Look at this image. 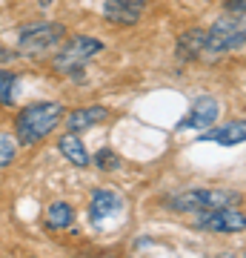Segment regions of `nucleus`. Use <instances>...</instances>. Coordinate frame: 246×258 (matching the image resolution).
<instances>
[{"label": "nucleus", "mask_w": 246, "mask_h": 258, "mask_svg": "<svg viewBox=\"0 0 246 258\" xmlns=\"http://www.w3.org/2000/svg\"><path fill=\"white\" fill-rule=\"evenodd\" d=\"M63 120V106L57 101H40L32 103L26 109L18 112L15 118V132H18V141L23 147H32L37 141H43L52 129Z\"/></svg>", "instance_id": "obj_1"}, {"label": "nucleus", "mask_w": 246, "mask_h": 258, "mask_svg": "<svg viewBox=\"0 0 246 258\" xmlns=\"http://www.w3.org/2000/svg\"><path fill=\"white\" fill-rule=\"evenodd\" d=\"M103 49V43L98 37H86V35H74L69 43H66L55 57H52V66L57 72L72 75V78H80V69L89 63L92 57Z\"/></svg>", "instance_id": "obj_2"}, {"label": "nucleus", "mask_w": 246, "mask_h": 258, "mask_svg": "<svg viewBox=\"0 0 246 258\" xmlns=\"http://www.w3.org/2000/svg\"><path fill=\"white\" fill-rule=\"evenodd\" d=\"M237 201V192L232 189H186L169 198V207L178 212H209L220 207H232Z\"/></svg>", "instance_id": "obj_3"}, {"label": "nucleus", "mask_w": 246, "mask_h": 258, "mask_svg": "<svg viewBox=\"0 0 246 258\" xmlns=\"http://www.w3.org/2000/svg\"><path fill=\"white\" fill-rule=\"evenodd\" d=\"M63 35H66L63 23H32L20 32L18 49L26 57H40L46 52H55L57 43L63 40Z\"/></svg>", "instance_id": "obj_4"}, {"label": "nucleus", "mask_w": 246, "mask_h": 258, "mask_svg": "<svg viewBox=\"0 0 246 258\" xmlns=\"http://www.w3.org/2000/svg\"><path fill=\"white\" fill-rule=\"evenodd\" d=\"M243 18H220L206 29V43H203V55H226L243 46Z\"/></svg>", "instance_id": "obj_5"}, {"label": "nucleus", "mask_w": 246, "mask_h": 258, "mask_svg": "<svg viewBox=\"0 0 246 258\" xmlns=\"http://www.w3.org/2000/svg\"><path fill=\"white\" fill-rule=\"evenodd\" d=\"M198 227L201 230H212V232H243L246 218L243 212L235 207H220V210H209V212H198Z\"/></svg>", "instance_id": "obj_6"}, {"label": "nucleus", "mask_w": 246, "mask_h": 258, "mask_svg": "<svg viewBox=\"0 0 246 258\" xmlns=\"http://www.w3.org/2000/svg\"><path fill=\"white\" fill-rule=\"evenodd\" d=\"M220 115V103L212 95H201L195 98V103L189 106V112L183 115V120L178 123V129H209Z\"/></svg>", "instance_id": "obj_7"}, {"label": "nucleus", "mask_w": 246, "mask_h": 258, "mask_svg": "<svg viewBox=\"0 0 246 258\" xmlns=\"http://www.w3.org/2000/svg\"><path fill=\"white\" fill-rule=\"evenodd\" d=\"M123 212V198L112 189H95L92 192V204H89V221L95 227H101L106 218L120 215Z\"/></svg>", "instance_id": "obj_8"}, {"label": "nucleus", "mask_w": 246, "mask_h": 258, "mask_svg": "<svg viewBox=\"0 0 246 258\" xmlns=\"http://www.w3.org/2000/svg\"><path fill=\"white\" fill-rule=\"evenodd\" d=\"M201 141H212L218 147H240L246 141V123L232 120V123H223V126H209V132H203Z\"/></svg>", "instance_id": "obj_9"}, {"label": "nucleus", "mask_w": 246, "mask_h": 258, "mask_svg": "<svg viewBox=\"0 0 246 258\" xmlns=\"http://www.w3.org/2000/svg\"><path fill=\"white\" fill-rule=\"evenodd\" d=\"M103 18L115 26H132V23L140 20V6L129 3V0H106L103 3Z\"/></svg>", "instance_id": "obj_10"}, {"label": "nucleus", "mask_w": 246, "mask_h": 258, "mask_svg": "<svg viewBox=\"0 0 246 258\" xmlns=\"http://www.w3.org/2000/svg\"><path fill=\"white\" fill-rule=\"evenodd\" d=\"M106 118H109L106 106H83V109L66 115V126H69V132H83V129H92L95 123H103Z\"/></svg>", "instance_id": "obj_11"}, {"label": "nucleus", "mask_w": 246, "mask_h": 258, "mask_svg": "<svg viewBox=\"0 0 246 258\" xmlns=\"http://www.w3.org/2000/svg\"><path fill=\"white\" fill-rule=\"evenodd\" d=\"M203 43H206V29H189L178 37V57L181 60H195L203 55Z\"/></svg>", "instance_id": "obj_12"}, {"label": "nucleus", "mask_w": 246, "mask_h": 258, "mask_svg": "<svg viewBox=\"0 0 246 258\" xmlns=\"http://www.w3.org/2000/svg\"><path fill=\"white\" fill-rule=\"evenodd\" d=\"M57 149H60V155L74 166H89V152L83 147V141L77 138V132H66L63 138L57 141Z\"/></svg>", "instance_id": "obj_13"}, {"label": "nucleus", "mask_w": 246, "mask_h": 258, "mask_svg": "<svg viewBox=\"0 0 246 258\" xmlns=\"http://www.w3.org/2000/svg\"><path fill=\"white\" fill-rule=\"evenodd\" d=\"M72 221H74V210L66 201H55L46 210V224H49L52 230H63V227H69Z\"/></svg>", "instance_id": "obj_14"}, {"label": "nucleus", "mask_w": 246, "mask_h": 258, "mask_svg": "<svg viewBox=\"0 0 246 258\" xmlns=\"http://www.w3.org/2000/svg\"><path fill=\"white\" fill-rule=\"evenodd\" d=\"M15 83H18V75L0 69V103L3 106H9L12 98H15Z\"/></svg>", "instance_id": "obj_15"}, {"label": "nucleus", "mask_w": 246, "mask_h": 258, "mask_svg": "<svg viewBox=\"0 0 246 258\" xmlns=\"http://www.w3.org/2000/svg\"><path fill=\"white\" fill-rule=\"evenodd\" d=\"M15 155H18V141L6 132H0V166H9Z\"/></svg>", "instance_id": "obj_16"}, {"label": "nucleus", "mask_w": 246, "mask_h": 258, "mask_svg": "<svg viewBox=\"0 0 246 258\" xmlns=\"http://www.w3.org/2000/svg\"><path fill=\"white\" fill-rule=\"evenodd\" d=\"M95 164H98V169L112 172V169H118V166H120V158L115 155L112 149H101V152H98V158H95Z\"/></svg>", "instance_id": "obj_17"}, {"label": "nucleus", "mask_w": 246, "mask_h": 258, "mask_svg": "<svg viewBox=\"0 0 246 258\" xmlns=\"http://www.w3.org/2000/svg\"><path fill=\"white\" fill-rule=\"evenodd\" d=\"M226 12H229V15H240V18H243V0H229Z\"/></svg>", "instance_id": "obj_18"}, {"label": "nucleus", "mask_w": 246, "mask_h": 258, "mask_svg": "<svg viewBox=\"0 0 246 258\" xmlns=\"http://www.w3.org/2000/svg\"><path fill=\"white\" fill-rule=\"evenodd\" d=\"M129 3H135V6H140V9H143V0H129Z\"/></svg>", "instance_id": "obj_19"}]
</instances>
